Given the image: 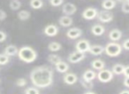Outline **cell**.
I'll use <instances>...</instances> for the list:
<instances>
[{
  "instance_id": "obj_1",
  "label": "cell",
  "mask_w": 129,
  "mask_h": 94,
  "mask_svg": "<svg viewBox=\"0 0 129 94\" xmlns=\"http://www.w3.org/2000/svg\"><path fill=\"white\" fill-rule=\"evenodd\" d=\"M33 85L39 89H44L53 83V69L48 66H39L33 69L29 75Z\"/></svg>"
},
{
  "instance_id": "obj_2",
  "label": "cell",
  "mask_w": 129,
  "mask_h": 94,
  "mask_svg": "<svg viewBox=\"0 0 129 94\" xmlns=\"http://www.w3.org/2000/svg\"><path fill=\"white\" fill-rule=\"evenodd\" d=\"M18 57L25 63H32L37 59V53L30 46H23L19 50Z\"/></svg>"
},
{
  "instance_id": "obj_3",
  "label": "cell",
  "mask_w": 129,
  "mask_h": 94,
  "mask_svg": "<svg viewBox=\"0 0 129 94\" xmlns=\"http://www.w3.org/2000/svg\"><path fill=\"white\" fill-rule=\"evenodd\" d=\"M122 45L117 42L108 43L104 47V53L109 57H118L122 52Z\"/></svg>"
},
{
  "instance_id": "obj_4",
  "label": "cell",
  "mask_w": 129,
  "mask_h": 94,
  "mask_svg": "<svg viewBox=\"0 0 129 94\" xmlns=\"http://www.w3.org/2000/svg\"><path fill=\"white\" fill-rule=\"evenodd\" d=\"M113 73L111 70L109 69H103L100 70L97 74V79L101 82V83H109L113 79Z\"/></svg>"
},
{
  "instance_id": "obj_5",
  "label": "cell",
  "mask_w": 129,
  "mask_h": 94,
  "mask_svg": "<svg viewBox=\"0 0 129 94\" xmlns=\"http://www.w3.org/2000/svg\"><path fill=\"white\" fill-rule=\"evenodd\" d=\"M96 18L102 23H109V22L112 21L114 16H113L111 12H109L107 10H103V11L98 12Z\"/></svg>"
},
{
  "instance_id": "obj_6",
  "label": "cell",
  "mask_w": 129,
  "mask_h": 94,
  "mask_svg": "<svg viewBox=\"0 0 129 94\" xmlns=\"http://www.w3.org/2000/svg\"><path fill=\"white\" fill-rule=\"evenodd\" d=\"M97 14H98V10L95 7H88L82 12V16L83 19L87 20H94L95 18L97 17Z\"/></svg>"
},
{
  "instance_id": "obj_7",
  "label": "cell",
  "mask_w": 129,
  "mask_h": 94,
  "mask_svg": "<svg viewBox=\"0 0 129 94\" xmlns=\"http://www.w3.org/2000/svg\"><path fill=\"white\" fill-rule=\"evenodd\" d=\"M90 46H91V44H90V43L88 40L81 39L76 43L75 49H76V51H78V52L86 53H88V52H89Z\"/></svg>"
},
{
  "instance_id": "obj_8",
  "label": "cell",
  "mask_w": 129,
  "mask_h": 94,
  "mask_svg": "<svg viewBox=\"0 0 129 94\" xmlns=\"http://www.w3.org/2000/svg\"><path fill=\"white\" fill-rule=\"evenodd\" d=\"M85 59V53H81V52L75 51L74 53H72L68 57H67V60H68L70 63L75 64L78 62L81 61L82 60Z\"/></svg>"
},
{
  "instance_id": "obj_9",
  "label": "cell",
  "mask_w": 129,
  "mask_h": 94,
  "mask_svg": "<svg viewBox=\"0 0 129 94\" xmlns=\"http://www.w3.org/2000/svg\"><path fill=\"white\" fill-rule=\"evenodd\" d=\"M77 11V7L73 3H67L64 4L62 7V12L64 15L67 16H71V15L74 14L75 12Z\"/></svg>"
},
{
  "instance_id": "obj_10",
  "label": "cell",
  "mask_w": 129,
  "mask_h": 94,
  "mask_svg": "<svg viewBox=\"0 0 129 94\" xmlns=\"http://www.w3.org/2000/svg\"><path fill=\"white\" fill-rule=\"evenodd\" d=\"M43 33L46 35L47 36L50 37H53V36H57L58 33V28L54 24H49L43 29Z\"/></svg>"
},
{
  "instance_id": "obj_11",
  "label": "cell",
  "mask_w": 129,
  "mask_h": 94,
  "mask_svg": "<svg viewBox=\"0 0 129 94\" xmlns=\"http://www.w3.org/2000/svg\"><path fill=\"white\" fill-rule=\"evenodd\" d=\"M63 81L68 85H73L78 81V76L74 73H66L63 76Z\"/></svg>"
},
{
  "instance_id": "obj_12",
  "label": "cell",
  "mask_w": 129,
  "mask_h": 94,
  "mask_svg": "<svg viewBox=\"0 0 129 94\" xmlns=\"http://www.w3.org/2000/svg\"><path fill=\"white\" fill-rule=\"evenodd\" d=\"M82 35V30L79 28H71L67 31V36L70 39H77Z\"/></svg>"
},
{
  "instance_id": "obj_13",
  "label": "cell",
  "mask_w": 129,
  "mask_h": 94,
  "mask_svg": "<svg viewBox=\"0 0 129 94\" xmlns=\"http://www.w3.org/2000/svg\"><path fill=\"white\" fill-rule=\"evenodd\" d=\"M105 32V28L101 24H95L91 27V33L94 36H103Z\"/></svg>"
},
{
  "instance_id": "obj_14",
  "label": "cell",
  "mask_w": 129,
  "mask_h": 94,
  "mask_svg": "<svg viewBox=\"0 0 129 94\" xmlns=\"http://www.w3.org/2000/svg\"><path fill=\"white\" fill-rule=\"evenodd\" d=\"M4 53H6V54L9 57L16 56V55H18V53H19V49L17 48L16 45L9 44L6 47Z\"/></svg>"
},
{
  "instance_id": "obj_15",
  "label": "cell",
  "mask_w": 129,
  "mask_h": 94,
  "mask_svg": "<svg viewBox=\"0 0 129 94\" xmlns=\"http://www.w3.org/2000/svg\"><path fill=\"white\" fill-rule=\"evenodd\" d=\"M122 37V32L121 30L118 29H114L110 31L109 33V38L110 40H111V42H117L118 40H120Z\"/></svg>"
},
{
  "instance_id": "obj_16",
  "label": "cell",
  "mask_w": 129,
  "mask_h": 94,
  "mask_svg": "<svg viewBox=\"0 0 129 94\" xmlns=\"http://www.w3.org/2000/svg\"><path fill=\"white\" fill-rule=\"evenodd\" d=\"M104 52V47L102 46L100 44H94L90 46V49L88 53H91L92 55H95V56H98L101 55Z\"/></svg>"
},
{
  "instance_id": "obj_17",
  "label": "cell",
  "mask_w": 129,
  "mask_h": 94,
  "mask_svg": "<svg viewBox=\"0 0 129 94\" xmlns=\"http://www.w3.org/2000/svg\"><path fill=\"white\" fill-rule=\"evenodd\" d=\"M73 19L70 16H67V15H64V16H61L58 20V23L60 26L64 28L70 27L73 24Z\"/></svg>"
},
{
  "instance_id": "obj_18",
  "label": "cell",
  "mask_w": 129,
  "mask_h": 94,
  "mask_svg": "<svg viewBox=\"0 0 129 94\" xmlns=\"http://www.w3.org/2000/svg\"><path fill=\"white\" fill-rule=\"evenodd\" d=\"M90 65H91L92 68L100 71L104 69V67H105V62L103 60H100V59H95V60H92Z\"/></svg>"
},
{
  "instance_id": "obj_19",
  "label": "cell",
  "mask_w": 129,
  "mask_h": 94,
  "mask_svg": "<svg viewBox=\"0 0 129 94\" xmlns=\"http://www.w3.org/2000/svg\"><path fill=\"white\" fill-rule=\"evenodd\" d=\"M97 76V74L92 69H87L82 75V79L86 80V81H93L95 79Z\"/></svg>"
},
{
  "instance_id": "obj_20",
  "label": "cell",
  "mask_w": 129,
  "mask_h": 94,
  "mask_svg": "<svg viewBox=\"0 0 129 94\" xmlns=\"http://www.w3.org/2000/svg\"><path fill=\"white\" fill-rule=\"evenodd\" d=\"M55 67H56V70L59 73H64V74H66V73H67V71L69 70V65L67 62L63 61V60H61L60 62L56 64Z\"/></svg>"
},
{
  "instance_id": "obj_21",
  "label": "cell",
  "mask_w": 129,
  "mask_h": 94,
  "mask_svg": "<svg viewBox=\"0 0 129 94\" xmlns=\"http://www.w3.org/2000/svg\"><path fill=\"white\" fill-rule=\"evenodd\" d=\"M116 6L117 3L115 0H104L102 3V7L104 10H107V11L112 10L113 8L116 7Z\"/></svg>"
},
{
  "instance_id": "obj_22",
  "label": "cell",
  "mask_w": 129,
  "mask_h": 94,
  "mask_svg": "<svg viewBox=\"0 0 129 94\" xmlns=\"http://www.w3.org/2000/svg\"><path fill=\"white\" fill-rule=\"evenodd\" d=\"M125 66H124L123 64H119V63L115 64V65H113L111 71H112V73L114 75H118V76L123 75L124 70H125Z\"/></svg>"
},
{
  "instance_id": "obj_23",
  "label": "cell",
  "mask_w": 129,
  "mask_h": 94,
  "mask_svg": "<svg viewBox=\"0 0 129 94\" xmlns=\"http://www.w3.org/2000/svg\"><path fill=\"white\" fill-rule=\"evenodd\" d=\"M29 5H30V7L32 9L39 10L43 6V0H30Z\"/></svg>"
},
{
  "instance_id": "obj_24",
  "label": "cell",
  "mask_w": 129,
  "mask_h": 94,
  "mask_svg": "<svg viewBox=\"0 0 129 94\" xmlns=\"http://www.w3.org/2000/svg\"><path fill=\"white\" fill-rule=\"evenodd\" d=\"M61 48H62V45L58 42H51L48 45V49L50 52H58L61 50Z\"/></svg>"
},
{
  "instance_id": "obj_25",
  "label": "cell",
  "mask_w": 129,
  "mask_h": 94,
  "mask_svg": "<svg viewBox=\"0 0 129 94\" xmlns=\"http://www.w3.org/2000/svg\"><path fill=\"white\" fill-rule=\"evenodd\" d=\"M30 13L27 10H21L20 12L18 13V18L20 19L22 21H25V20H27L29 18H30Z\"/></svg>"
},
{
  "instance_id": "obj_26",
  "label": "cell",
  "mask_w": 129,
  "mask_h": 94,
  "mask_svg": "<svg viewBox=\"0 0 129 94\" xmlns=\"http://www.w3.org/2000/svg\"><path fill=\"white\" fill-rule=\"evenodd\" d=\"M9 6L11 8V10H13V11H18L21 7V2H20V0H11Z\"/></svg>"
},
{
  "instance_id": "obj_27",
  "label": "cell",
  "mask_w": 129,
  "mask_h": 94,
  "mask_svg": "<svg viewBox=\"0 0 129 94\" xmlns=\"http://www.w3.org/2000/svg\"><path fill=\"white\" fill-rule=\"evenodd\" d=\"M47 59H48V61L50 62V63L53 64V65H56V64H57L58 62H60L61 60H62L60 56H58V55H57V54H50Z\"/></svg>"
},
{
  "instance_id": "obj_28",
  "label": "cell",
  "mask_w": 129,
  "mask_h": 94,
  "mask_svg": "<svg viewBox=\"0 0 129 94\" xmlns=\"http://www.w3.org/2000/svg\"><path fill=\"white\" fill-rule=\"evenodd\" d=\"M10 61V57L6 53H0V66H5Z\"/></svg>"
},
{
  "instance_id": "obj_29",
  "label": "cell",
  "mask_w": 129,
  "mask_h": 94,
  "mask_svg": "<svg viewBox=\"0 0 129 94\" xmlns=\"http://www.w3.org/2000/svg\"><path fill=\"white\" fill-rule=\"evenodd\" d=\"M81 85H82V87H84L86 90H92L94 87V84H93V83H92V81H86V80L82 79V78H81Z\"/></svg>"
},
{
  "instance_id": "obj_30",
  "label": "cell",
  "mask_w": 129,
  "mask_h": 94,
  "mask_svg": "<svg viewBox=\"0 0 129 94\" xmlns=\"http://www.w3.org/2000/svg\"><path fill=\"white\" fill-rule=\"evenodd\" d=\"M25 94H40L39 88L34 86V87H28L25 90Z\"/></svg>"
},
{
  "instance_id": "obj_31",
  "label": "cell",
  "mask_w": 129,
  "mask_h": 94,
  "mask_svg": "<svg viewBox=\"0 0 129 94\" xmlns=\"http://www.w3.org/2000/svg\"><path fill=\"white\" fill-rule=\"evenodd\" d=\"M15 84L19 87H24L27 85V80L25 78H19V79L16 80L15 82Z\"/></svg>"
},
{
  "instance_id": "obj_32",
  "label": "cell",
  "mask_w": 129,
  "mask_h": 94,
  "mask_svg": "<svg viewBox=\"0 0 129 94\" xmlns=\"http://www.w3.org/2000/svg\"><path fill=\"white\" fill-rule=\"evenodd\" d=\"M64 3V0H50V4L54 7H58Z\"/></svg>"
},
{
  "instance_id": "obj_33",
  "label": "cell",
  "mask_w": 129,
  "mask_h": 94,
  "mask_svg": "<svg viewBox=\"0 0 129 94\" xmlns=\"http://www.w3.org/2000/svg\"><path fill=\"white\" fill-rule=\"evenodd\" d=\"M121 10L123 13H129V4L125 1L122 4V6H121Z\"/></svg>"
},
{
  "instance_id": "obj_34",
  "label": "cell",
  "mask_w": 129,
  "mask_h": 94,
  "mask_svg": "<svg viewBox=\"0 0 129 94\" xmlns=\"http://www.w3.org/2000/svg\"><path fill=\"white\" fill-rule=\"evenodd\" d=\"M6 37H7V36H6V33H5L4 31L0 30V43H3V42L6 41Z\"/></svg>"
},
{
  "instance_id": "obj_35",
  "label": "cell",
  "mask_w": 129,
  "mask_h": 94,
  "mask_svg": "<svg viewBox=\"0 0 129 94\" xmlns=\"http://www.w3.org/2000/svg\"><path fill=\"white\" fill-rule=\"evenodd\" d=\"M7 17L6 13L3 9H0V20H5Z\"/></svg>"
},
{
  "instance_id": "obj_36",
  "label": "cell",
  "mask_w": 129,
  "mask_h": 94,
  "mask_svg": "<svg viewBox=\"0 0 129 94\" xmlns=\"http://www.w3.org/2000/svg\"><path fill=\"white\" fill-rule=\"evenodd\" d=\"M122 47H123L125 50H126V51H129V39H126L123 42Z\"/></svg>"
},
{
  "instance_id": "obj_37",
  "label": "cell",
  "mask_w": 129,
  "mask_h": 94,
  "mask_svg": "<svg viewBox=\"0 0 129 94\" xmlns=\"http://www.w3.org/2000/svg\"><path fill=\"white\" fill-rule=\"evenodd\" d=\"M123 75L125 76V77H129V65L125 67V70H124Z\"/></svg>"
},
{
  "instance_id": "obj_38",
  "label": "cell",
  "mask_w": 129,
  "mask_h": 94,
  "mask_svg": "<svg viewBox=\"0 0 129 94\" xmlns=\"http://www.w3.org/2000/svg\"><path fill=\"white\" fill-rule=\"evenodd\" d=\"M123 83H124V85H125V87H127V88H129V77H125V79H124Z\"/></svg>"
},
{
  "instance_id": "obj_39",
  "label": "cell",
  "mask_w": 129,
  "mask_h": 94,
  "mask_svg": "<svg viewBox=\"0 0 129 94\" xmlns=\"http://www.w3.org/2000/svg\"><path fill=\"white\" fill-rule=\"evenodd\" d=\"M119 94H129V90H123L119 92Z\"/></svg>"
},
{
  "instance_id": "obj_40",
  "label": "cell",
  "mask_w": 129,
  "mask_h": 94,
  "mask_svg": "<svg viewBox=\"0 0 129 94\" xmlns=\"http://www.w3.org/2000/svg\"><path fill=\"white\" fill-rule=\"evenodd\" d=\"M84 94H96V93H95V92H94V91H91V90H88V91L85 92Z\"/></svg>"
},
{
  "instance_id": "obj_41",
  "label": "cell",
  "mask_w": 129,
  "mask_h": 94,
  "mask_svg": "<svg viewBox=\"0 0 129 94\" xmlns=\"http://www.w3.org/2000/svg\"><path fill=\"white\" fill-rule=\"evenodd\" d=\"M126 2H127V3H128V4H129V0H126Z\"/></svg>"
}]
</instances>
